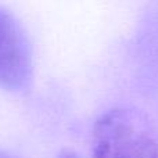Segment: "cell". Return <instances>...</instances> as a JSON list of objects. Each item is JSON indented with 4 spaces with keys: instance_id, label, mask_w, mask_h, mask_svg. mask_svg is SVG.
Segmentation results:
<instances>
[{
    "instance_id": "3957f363",
    "label": "cell",
    "mask_w": 158,
    "mask_h": 158,
    "mask_svg": "<svg viewBox=\"0 0 158 158\" xmlns=\"http://www.w3.org/2000/svg\"><path fill=\"white\" fill-rule=\"evenodd\" d=\"M60 158H81L78 154L72 153V151H64L63 154L60 156Z\"/></svg>"
},
{
    "instance_id": "6da1fadb",
    "label": "cell",
    "mask_w": 158,
    "mask_h": 158,
    "mask_svg": "<svg viewBox=\"0 0 158 158\" xmlns=\"http://www.w3.org/2000/svg\"><path fill=\"white\" fill-rule=\"evenodd\" d=\"M93 158H158V143L136 114L123 108L104 112L92 131Z\"/></svg>"
},
{
    "instance_id": "7a4b0ae2",
    "label": "cell",
    "mask_w": 158,
    "mask_h": 158,
    "mask_svg": "<svg viewBox=\"0 0 158 158\" xmlns=\"http://www.w3.org/2000/svg\"><path fill=\"white\" fill-rule=\"evenodd\" d=\"M32 77V53L19 22L0 8V86L22 89Z\"/></svg>"
},
{
    "instance_id": "277c9868",
    "label": "cell",
    "mask_w": 158,
    "mask_h": 158,
    "mask_svg": "<svg viewBox=\"0 0 158 158\" xmlns=\"http://www.w3.org/2000/svg\"><path fill=\"white\" fill-rule=\"evenodd\" d=\"M0 158H14V157H11V156H8V154L2 153V151H0Z\"/></svg>"
}]
</instances>
